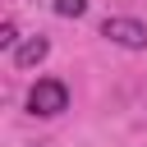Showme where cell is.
Returning <instances> with one entry per match:
<instances>
[{
    "label": "cell",
    "instance_id": "6da1fadb",
    "mask_svg": "<svg viewBox=\"0 0 147 147\" xmlns=\"http://www.w3.org/2000/svg\"><path fill=\"white\" fill-rule=\"evenodd\" d=\"M28 110H32V115H41V119L64 115V110H69V87H64L60 78H37V83H32V92H28Z\"/></svg>",
    "mask_w": 147,
    "mask_h": 147
},
{
    "label": "cell",
    "instance_id": "7a4b0ae2",
    "mask_svg": "<svg viewBox=\"0 0 147 147\" xmlns=\"http://www.w3.org/2000/svg\"><path fill=\"white\" fill-rule=\"evenodd\" d=\"M101 37H106V41H115V46H124V51H147V23L124 18V14L106 18V23H101Z\"/></svg>",
    "mask_w": 147,
    "mask_h": 147
},
{
    "label": "cell",
    "instance_id": "3957f363",
    "mask_svg": "<svg viewBox=\"0 0 147 147\" xmlns=\"http://www.w3.org/2000/svg\"><path fill=\"white\" fill-rule=\"evenodd\" d=\"M46 55H51V41H46V37H28L23 46H14V64H18V69H37Z\"/></svg>",
    "mask_w": 147,
    "mask_h": 147
},
{
    "label": "cell",
    "instance_id": "277c9868",
    "mask_svg": "<svg viewBox=\"0 0 147 147\" xmlns=\"http://www.w3.org/2000/svg\"><path fill=\"white\" fill-rule=\"evenodd\" d=\"M55 14L60 18H78V14H87V0H55Z\"/></svg>",
    "mask_w": 147,
    "mask_h": 147
},
{
    "label": "cell",
    "instance_id": "5b68a950",
    "mask_svg": "<svg viewBox=\"0 0 147 147\" xmlns=\"http://www.w3.org/2000/svg\"><path fill=\"white\" fill-rule=\"evenodd\" d=\"M0 46H5V51H14V46H18V32H14V23H0Z\"/></svg>",
    "mask_w": 147,
    "mask_h": 147
}]
</instances>
